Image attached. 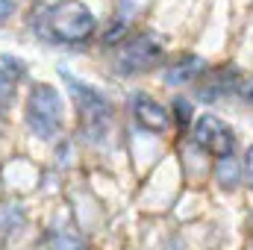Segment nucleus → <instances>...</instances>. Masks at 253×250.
<instances>
[{
	"label": "nucleus",
	"instance_id": "1",
	"mask_svg": "<svg viewBox=\"0 0 253 250\" xmlns=\"http://www.w3.org/2000/svg\"><path fill=\"white\" fill-rule=\"evenodd\" d=\"M94 12L83 0H59L44 12V36L59 44H83L94 36Z\"/></svg>",
	"mask_w": 253,
	"mask_h": 250
},
{
	"label": "nucleus",
	"instance_id": "2",
	"mask_svg": "<svg viewBox=\"0 0 253 250\" xmlns=\"http://www.w3.org/2000/svg\"><path fill=\"white\" fill-rule=\"evenodd\" d=\"M27 126L36 138H56L65 126V103L62 94L47 83H33L27 94Z\"/></svg>",
	"mask_w": 253,
	"mask_h": 250
},
{
	"label": "nucleus",
	"instance_id": "3",
	"mask_svg": "<svg viewBox=\"0 0 253 250\" xmlns=\"http://www.w3.org/2000/svg\"><path fill=\"white\" fill-rule=\"evenodd\" d=\"M62 80L68 83V91H71V97H74V103H77V115H80V124L85 129V135H88V138L100 135V132L106 129V124H109L112 103H109L97 88H91L88 83L71 77L68 71H62Z\"/></svg>",
	"mask_w": 253,
	"mask_h": 250
},
{
	"label": "nucleus",
	"instance_id": "4",
	"mask_svg": "<svg viewBox=\"0 0 253 250\" xmlns=\"http://www.w3.org/2000/svg\"><path fill=\"white\" fill-rule=\"evenodd\" d=\"M162 56H165L162 39L153 33H138L121 44V50L115 56V62H118L115 68H118V74H141V71H150L153 65H159Z\"/></svg>",
	"mask_w": 253,
	"mask_h": 250
},
{
	"label": "nucleus",
	"instance_id": "5",
	"mask_svg": "<svg viewBox=\"0 0 253 250\" xmlns=\"http://www.w3.org/2000/svg\"><path fill=\"white\" fill-rule=\"evenodd\" d=\"M191 135H194V144L203 147L209 156H218L221 159V156H233V150H236V135H233L230 124L221 121L212 112H206V115L197 118Z\"/></svg>",
	"mask_w": 253,
	"mask_h": 250
},
{
	"label": "nucleus",
	"instance_id": "6",
	"mask_svg": "<svg viewBox=\"0 0 253 250\" xmlns=\"http://www.w3.org/2000/svg\"><path fill=\"white\" fill-rule=\"evenodd\" d=\"M129 109H132V118H135V124L141 126V129H147V132H165L168 126H171V115H168V109L159 103V100H153L150 94H132L129 97Z\"/></svg>",
	"mask_w": 253,
	"mask_h": 250
},
{
	"label": "nucleus",
	"instance_id": "7",
	"mask_svg": "<svg viewBox=\"0 0 253 250\" xmlns=\"http://www.w3.org/2000/svg\"><path fill=\"white\" fill-rule=\"evenodd\" d=\"M203 85H200V100H218L224 97L227 91H233L239 83H242V74L236 65H224L218 71H206L203 77Z\"/></svg>",
	"mask_w": 253,
	"mask_h": 250
},
{
	"label": "nucleus",
	"instance_id": "8",
	"mask_svg": "<svg viewBox=\"0 0 253 250\" xmlns=\"http://www.w3.org/2000/svg\"><path fill=\"white\" fill-rule=\"evenodd\" d=\"M209 68L200 56H183L180 62H174L165 71V83L168 85H191V83H200V77Z\"/></svg>",
	"mask_w": 253,
	"mask_h": 250
},
{
	"label": "nucleus",
	"instance_id": "9",
	"mask_svg": "<svg viewBox=\"0 0 253 250\" xmlns=\"http://www.w3.org/2000/svg\"><path fill=\"white\" fill-rule=\"evenodd\" d=\"M215 177H218V186L221 188H236L239 186V180H242V171H239V162L233 159V156H221L218 159V171H215Z\"/></svg>",
	"mask_w": 253,
	"mask_h": 250
},
{
	"label": "nucleus",
	"instance_id": "10",
	"mask_svg": "<svg viewBox=\"0 0 253 250\" xmlns=\"http://www.w3.org/2000/svg\"><path fill=\"white\" fill-rule=\"evenodd\" d=\"M171 109H174V115H177V124H180V129H186V126L191 124V118H194V112H191V103L186 100V97H174Z\"/></svg>",
	"mask_w": 253,
	"mask_h": 250
},
{
	"label": "nucleus",
	"instance_id": "11",
	"mask_svg": "<svg viewBox=\"0 0 253 250\" xmlns=\"http://www.w3.org/2000/svg\"><path fill=\"white\" fill-rule=\"evenodd\" d=\"M12 94H15V83H12V80L6 77V71L0 68V112H3V109H9Z\"/></svg>",
	"mask_w": 253,
	"mask_h": 250
},
{
	"label": "nucleus",
	"instance_id": "12",
	"mask_svg": "<svg viewBox=\"0 0 253 250\" xmlns=\"http://www.w3.org/2000/svg\"><path fill=\"white\" fill-rule=\"evenodd\" d=\"M47 250H85V245L80 239H74V236H59Z\"/></svg>",
	"mask_w": 253,
	"mask_h": 250
},
{
	"label": "nucleus",
	"instance_id": "13",
	"mask_svg": "<svg viewBox=\"0 0 253 250\" xmlns=\"http://www.w3.org/2000/svg\"><path fill=\"white\" fill-rule=\"evenodd\" d=\"M242 177L248 180V186L253 188V144L245 150V171H242Z\"/></svg>",
	"mask_w": 253,
	"mask_h": 250
},
{
	"label": "nucleus",
	"instance_id": "14",
	"mask_svg": "<svg viewBox=\"0 0 253 250\" xmlns=\"http://www.w3.org/2000/svg\"><path fill=\"white\" fill-rule=\"evenodd\" d=\"M239 94H242L248 103H253V77H248V80L239 83Z\"/></svg>",
	"mask_w": 253,
	"mask_h": 250
},
{
	"label": "nucleus",
	"instance_id": "15",
	"mask_svg": "<svg viewBox=\"0 0 253 250\" xmlns=\"http://www.w3.org/2000/svg\"><path fill=\"white\" fill-rule=\"evenodd\" d=\"M12 12H15V3L12 0H0V27L12 18Z\"/></svg>",
	"mask_w": 253,
	"mask_h": 250
},
{
	"label": "nucleus",
	"instance_id": "16",
	"mask_svg": "<svg viewBox=\"0 0 253 250\" xmlns=\"http://www.w3.org/2000/svg\"><path fill=\"white\" fill-rule=\"evenodd\" d=\"M251 227H253V218H251Z\"/></svg>",
	"mask_w": 253,
	"mask_h": 250
}]
</instances>
